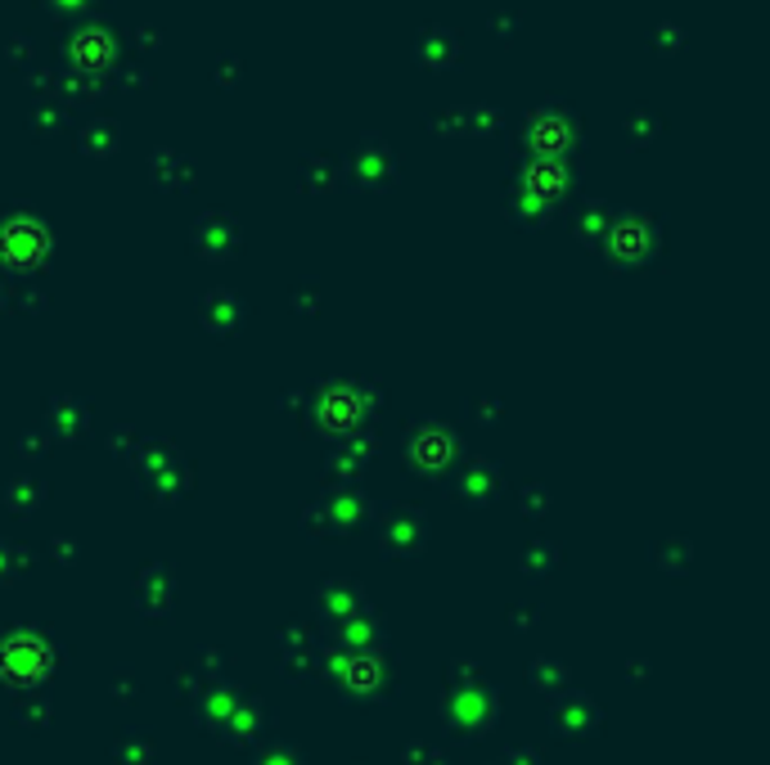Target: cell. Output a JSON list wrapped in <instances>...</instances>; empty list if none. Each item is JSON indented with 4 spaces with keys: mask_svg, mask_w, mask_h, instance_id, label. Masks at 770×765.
Wrapping results in <instances>:
<instances>
[{
    "mask_svg": "<svg viewBox=\"0 0 770 765\" xmlns=\"http://www.w3.org/2000/svg\"><path fill=\"white\" fill-rule=\"evenodd\" d=\"M118 32L108 28L104 19H86V23H72V32L64 37V55L72 68H95V72H114L118 63Z\"/></svg>",
    "mask_w": 770,
    "mask_h": 765,
    "instance_id": "6da1fadb",
    "label": "cell"
},
{
    "mask_svg": "<svg viewBox=\"0 0 770 765\" xmlns=\"http://www.w3.org/2000/svg\"><path fill=\"white\" fill-rule=\"evenodd\" d=\"M527 140L540 154H564L577 140V114L564 99H545L527 114Z\"/></svg>",
    "mask_w": 770,
    "mask_h": 765,
    "instance_id": "7a4b0ae2",
    "label": "cell"
},
{
    "mask_svg": "<svg viewBox=\"0 0 770 765\" xmlns=\"http://www.w3.org/2000/svg\"><path fill=\"white\" fill-rule=\"evenodd\" d=\"M460 55H465V41H460V32L447 28V23H423V28L415 32V59H419L423 68H432V72L456 68Z\"/></svg>",
    "mask_w": 770,
    "mask_h": 765,
    "instance_id": "3957f363",
    "label": "cell"
},
{
    "mask_svg": "<svg viewBox=\"0 0 770 765\" xmlns=\"http://www.w3.org/2000/svg\"><path fill=\"white\" fill-rule=\"evenodd\" d=\"M46 248H50L46 226L37 222V216H28V212L10 216V222L0 226V253H6L10 262H37Z\"/></svg>",
    "mask_w": 770,
    "mask_h": 765,
    "instance_id": "277c9868",
    "label": "cell"
},
{
    "mask_svg": "<svg viewBox=\"0 0 770 765\" xmlns=\"http://www.w3.org/2000/svg\"><path fill=\"white\" fill-rule=\"evenodd\" d=\"M392 171H397V158H392V149H388V140L383 136H361V145L352 149V176L361 180V185H388L392 180Z\"/></svg>",
    "mask_w": 770,
    "mask_h": 765,
    "instance_id": "5b68a950",
    "label": "cell"
},
{
    "mask_svg": "<svg viewBox=\"0 0 770 765\" xmlns=\"http://www.w3.org/2000/svg\"><path fill=\"white\" fill-rule=\"evenodd\" d=\"M564 180H568L564 154H540V158L527 167V185H532L536 198H555V194L564 189Z\"/></svg>",
    "mask_w": 770,
    "mask_h": 765,
    "instance_id": "8992f818",
    "label": "cell"
},
{
    "mask_svg": "<svg viewBox=\"0 0 770 765\" xmlns=\"http://www.w3.org/2000/svg\"><path fill=\"white\" fill-rule=\"evenodd\" d=\"M108 81H114V72H95V68H64L59 81H55V95H72V99H95Z\"/></svg>",
    "mask_w": 770,
    "mask_h": 765,
    "instance_id": "52a82bcc",
    "label": "cell"
},
{
    "mask_svg": "<svg viewBox=\"0 0 770 765\" xmlns=\"http://www.w3.org/2000/svg\"><path fill=\"white\" fill-rule=\"evenodd\" d=\"M32 127L41 131V136H55L64 122H68V104H64V95H32Z\"/></svg>",
    "mask_w": 770,
    "mask_h": 765,
    "instance_id": "ba28073f",
    "label": "cell"
},
{
    "mask_svg": "<svg viewBox=\"0 0 770 765\" xmlns=\"http://www.w3.org/2000/svg\"><path fill=\"white\" fill-rule=\"evenodd\" d=\"M114 145H118V122L114 118H90L81 127V149L86 154H114Z\"/></svg>",
    "mask_w": 770,
    "mask_h": 765,
    "instance_id": "9c48e42d",
    "label": "cell"
},
{
    "mask_svg": "<svg viewBox=\"0 0 770 765\" xmlns=\"http://www.w3.org/2000/svg\"><path fill=\"white\" fill-rule=\"evenodd\" d=\"M123 50H127V59H145L149 50H158L163 46V32L154 28V23H131L127 32H123V41H118Z\"/></svg>",
    "mask_w": 770,
    "mask_h": 765,
    "instance_id": "30bf717a",
    "label": "cell"
},
{
    "mask_svg": "<svg viewBox=\"0 0 770 765\" xmlns=\"http://www.w3.org/2000/svg\"><path fill=\"white\" fill-rule=\"evenodd\" d=\"M649 46H653L657 55H681V50H685V28H681L676 19L653 23V28H649Z\"/></svg>",
    "mask_w": 770,
    "mask_h": 765,
    "instance_id": "8fae6325",
    "label": "cell"
},
{
    "mask_svg": "<svg viewBox=\"0 0 770 765\" xmlns=\"http://www.w3.org/2000/svg\"><path fill=\"white\" fill-rule=\"evenodd\" d=\"M657 131H663V122H657V114H649V108H635V114H626V140L631 145H644Z\"/></svg>",
    "mask_w": 770,
    "mask_h": 765,
    "instance_id": "7c38bea8",
    "label": "cell"
},
{
    "mask_svg": "<svg viewBox=\"0 0 770 765\" xmlns=\"http://www.w3.org/2000/svg\"><path fill=\"white\" fill-rule=\"evenodd\" d=\"M496 127H500V108H491V104H469V108H465V136H469V131L487 136V131H496Z\"/></svg>",
    "mask_w": 770,
    "mask_h": 765,
    "instance_id": "4fadbf2b",
    "label": "cell"
},
{
    "mask_svg": "<svg viewBox=\"0 0 770 765\" xmlns=\"http://www.w3.org/2000/svg\"><path fill=\"white\" fill-rule=\"evenodd\" d=\"M6 59H10L14 68H32V63H37V41H32L28 32H10V37H6Z\"/></svg>",
    "mask_w": 770,
    "mask_h": 765,
    "instance_id": "5bb4252c",
    "label": "cell"
},
{
    "mask_svg": "<svg viewBox=\"0 0 770 765\" xmlns=\"http://www.w3.org/2000/svg\"><path fill=\"white\" fill-rule=\"evenodd\" d=\"M518 23H523L518 10H496V14L487 19V32H491L496 41H514V37H518Z\"/></svg>",
    "mask_w": 770,
    "mask_h": 765,
    "instance_id": "9a60e30c",
    "label": "cell"
},
{
    "mask_svg": "<svg viewBox=\"0 0 770 765\" xmlns=\"http://www.w3.org/2000/svg\"><path fill=\"white\" fill-rule=\"evenodd\" d=\"M212 77H216V81H222V86L240 81V77H244V59H240L235 50H226V55H216V63H212Z\"/></svg>",
    "mask_w": 770,
    "mask_h": 765,
    "instance_id": "2e32d148",
    "label": "cell"
},
{
    "mask_svg": "<svg viewBox=\"0 0 770 765\" xmlns=\"http://www.w3.org/2000/svg\"><path fill=\"white\" fill-rule=\"evenodd\" d=\"M432 131L437 136H465V108H442V114H432Z\"/></svg>",
    "mask_w": 770,
    "mask_h": 765,
    "instance_id": "e0dca14e",
    "label": "cell"
},
{
    "mask_svg": "<svg viewBox=\"0 0 770 765\" xmlns=\"http://www.w3.org/2000/svg\"><path fill=\"white\" fill-rule=\"evenodd\" d=\"M28 72V86L37 90V95H55V81H59V72L50 68V63H32V68H23Z\"/></svg>",
    "mask_w": 770,
    "mask_h": 765,
    "instance_id": "ac0fdd59",
    "label": "cell"
},
{
    "mask_svg": "<svg viewBox=\"0 0 770 765\" xmlns=\"http://www.w3.org/2000/svg\"><path fill=\"white\" fill-rule=\"evenodd\" d=\"M41 6H46L55 19H81V14L95 6V0H41Z\"/></svg>",
    "mask_w": 770,
    "mask_h": 765,
    "instance_id": "d6986e66",
    "label": "cell"
},
{
    "mask_svg": "<svg viewBox=\"0 0 770 765\" xmlns=\"http://www.w3.org/2000/svg\"><path fill=\"white\" fill-rule=\"evenodd\" d=\"M114 77H123L127 86H136V90H140V86H149V77H154V72H149V63H145V59H123V72H114Z\"/></svg>",
    "mask_w": 770,
    "mask_h": 765,
    "instance_id": "ffe728a7",
    "label": "cell"
},
{
    "mask_svg": "<svg viewBox=\"0 0 770 765\" xmlns=\"http://www.w3.org/2000/svg\"><path fill=\"white\" fill-rule=\"evenodd\" d=\"M158 167H163V176H167V180H185V163H181L176 154L158 149V154H154V171H158Z\"/></svg>",
    "mask_w": 770,
    "mask_h": 765,
    "instance_id": "44dd1931",
    "label": "cell"
},
{
    "mask_svg": "<svg viewBox=\"0 0 770 765\" xmlns=\"http://www.w3.org/2000/svg\"><path fill=\"white\" fill-rule=\"evenodd\" d=\"M306 176H311L315 185H329V180H334V163H329V158H311V163H306Z\"/></svg>",
    "mask_w": 770,
    "mask_h": 765,
    "instance_id": "7402d4cb",
    "label": "cell"
}]
</instances>
